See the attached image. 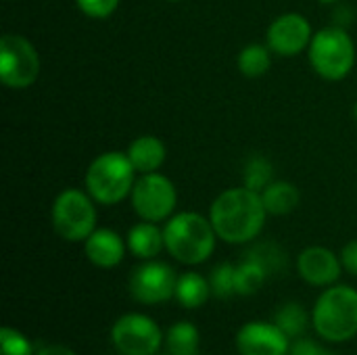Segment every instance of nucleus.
Here are the masks:
<instances>
[{
  "instance_id": "3",
  "label": "nucleus",
  "mask_w": 357,
  "mask_h": 355,
  "mask_svg": "<svg viewBox=\"0 0 357 355\" xmlns=\"http://www.w3.org/2000/svg\"><path fill=\"white\" fill-rule=\"evenodd\" d=\"M312 322L328 343H345L357 335V291L339 285L328 287L316 301Z\"/></svg>"
},
{
  "instance_id": "28",
  "label": "nucleus",
  "mask_w": 357,
  "mask_h": 355,
  "mask_svg": "<svg viewBox=\"0 0 357 355\" xmlns=\"http://www.w3.org/2000/svg\"><path fill=\"white\" fill-rule=\"evenodd\" d=\"M289 355H335L333 352L320 347L318 343H314L312 339H295V343L291 345Z\"/></svg>"
},
{
  "instance_id": "32",
  "label": "nucleus",
  "mask_w": 357,
  "mask_h": 355,
  "mask_svg": "<svg viewBox=\"0 0 357 355\" xmlns=\"http://www.w3.org/2000/svg\"><path fill=\"white\" fill-rule=\"evenodd\" d=\"M354 113H356V119H357V103H356V111H354Z\"/></svg>"
},
{
  "instance_id": "17",
  "label": "nucleus",
  "mask_w": 357,
  "mask_h": 355,
  "mask_svg": "<svg viewBox=\"0 0 357 355\" xmlns=\"http://www.w3.org/2000/svg\"><path fill=\"white\" fill-rule=\"evenodd\" d=\"M261 201L270 216H287L299 205L301 192L293 182L278 180V182H270L261 190Z\"/></svg>"
},
{
  "instance_id": "16",
  "label": "nucleus",
  "mask_w": 357,
  "mask_h": 355,
  "mask_svg": "<svg viewBox=\"0 0 357 355\" xmlns=\"http://www.w3.org/2000/svg\"><path fill=\"white\" fill-rule=\"evenodd\" d=\"M128 249L138 259H153L165 249V236L163 230L155 226V222H140L130 228L128 232Z\"/></svg>"
},
{
  "instance_id": "24",
  "label": "nucleus",
  "mask_w": 357,
  "mask_h": 355,
  "mask_svg": "<svg viewBox=\"0 0 357 355\" xmlns=\"http://www.w3.org/2000/svg\"><path fill=\"white\" fill-rule=\"evenodd\" d=\"M209 285H211V295L220 299L232 297L236 293V266L220 264L218 268H213L209 276Z\"/></svg>"
},
{
  "instance_id": "12",
  "label": "nucleus",
  "mask_w": 357,
  "mask_h": 355,
  "mask_svg": "<svg viewBox=\"0 0 357 355\" xmlns=\"http://www.w3.org/2000/svg\"><path fill=\"white\" fill-rule=\"evenodd\" d=\"M289 341L274 322H247L236 335L241 355H289Z\"/></svg>"
},
{
  "instance_id": "22",
  "label": "nucleus",
  "mask_w": 357,
  "mask_h": 355,
  "mask_svg": "<svg viewBox=\"0 0 357 355\" xmlns=\"http://www.w3.org/2000/svg\"><path fill=\"white\" fill-rule=\"evenodd\" d=\"M274 324L289 337V339H299L307 324H310V318H307V312L303 305L299 303H284L282 308H278L276 316H274Z\"/></svg>"
},
{
  "instance_id": "26",
  "label": "nucleus",
  "mask_w": 357,
  "mask_h": 355,
  "mask_svg": "<svg viewBox=\"0 0 357 355\" xmlns=\"http://www.w3.org/2000/svg\"><path fill=\"white\" fill-rule=\"evenodd\" d=\"M247 255H251L253 259H257L266 270L268 274L272 272H278L284 264H287V257L282 255L280 249H276L274 245H261V247H255L253 251H249Z\"/></svg>"
},
{
  "instance_id": "13",
  "label": "nucleus",
  "mask_w": 357,
  "mask_h": 355,
  "mask_svg": "<svg viewBox=\"0 0 357 355\" xmlns=\"http://www.w3.org/2000/svg\"><path fill=\"white\" fill-rule=\"evenodd\" d=\"M297 270L301 278L312 287H331L339 280L343 264L326 247H307L297 259Z\"/></svg>"
},
{
  "instance_id": "1",
  "label": "nucleus",
  "mask_w": 357,
  "mask_h": 355,
  "mask_svg": "<svg viewBox=\"0 0 357 355\" xmlns=\"http://www.w3.org/2000/svg\"><path fill=\"white\" fill-rule=\"evenodd\" d=\"M266 205L261 192L247 186L224 190L209 209V220L218 239L230 245L251 243L266 224Z\"/></svg>"
},
{
  "instance_id": "2",
  "label": "nucleus",
  "mask_w": 357,
  "mask_h": 355,
  "mask_svg": "<svg viewBox=\"0 0 357 355\" xmlns=\"http://www.w3.org/2000/svg\"><path fill=\"white\" fill-rule=\"evenodd\" d=\"M165 249L174 259L186 266H199L207 262L215 249V228L209 218L195 211L172 216L163 228Z\"/></svg>"
},
{
  "instance_id": "21",
  "label": "nucleus",
  "mask_w": 357,
  "mask_h": 355,
  "mask_svg": "<svg viewBox=\"0 0 357 355\" xmlns=\"http://www.w3.org/2000/svg\"><path fill=\"white\" fill-rule=\"evenodd\" d=\"M266 276H268V270L257 259L247 255L243 264L236 266V295H243V297L255 295L264 287Z\"/></svg>"
},
{
  "instance_id": "5",
  "label": "nucleus",
  "mask_w": 357,
  "mask_h": 355,
  "mask_svg": "<svg viewBox=\"0 0 357 355\" xmlns=\"http://www.w3.org/2000/svg\"><path fill=\"white\" fill-rule=\"evenodd\" d=\"M310 63L314 71L331 82L347 77L356 65V44L341 27H324L310 42Z\"/></svg>"
},
{
  "instance_id": "25",
  "label": "nucleus",
  "mask_w": 357,
  "mask_h": 355,
  "mask_svg": "<svg viewBox=\"0 0 357 355\" xmlns=\"http://www.w3.org/2000/svg\"><path fill=\"white\" fill-rule=\"evenodd\" d=\"M0 355H36L29 339L17 328L4 326L0 331Z\"/></svg>"
},
{
  "instance_id": "31",
  "label": "nucleus",
  "mask_w": 357,
  "mask_h": 355,
  "mask_svg": "<svg viewBox=\"0 0 357 355\" xmlns=\"http://www.w3.org/2000/svg\"><path fill=\"white\" fill-rule=\"evenodd\" d=\"M320 2H337V0H320Z\"/></svg>"
},
{
  "instance_id": "20",
  "label": "nucleus",
  "mask_w": 357,
  "mask_h": 355,
  "mask_svg": "<svg viewBox=\"0 0 357 355\" xmlns=\"http://www.w3.org/2000/svg\"><path fill=\"white\" fill-rule=\"evenodd\" d=\"M270 46L264 44H247L241 52H238V69L245 77H261L268 73L270 65H272V56H270Z\"/></svg>"
},
{
  "instance_id": "4",
  "label": "nucleus",
  "mask_w": 357,
  "mask_h": 355,
  "mask_svg": "<svg viewBox=\"0 0 357 355\" xmlns=\"http://www.w3.org/2000/svg\"><path fill=\"white\" fill-rule=\"evenodd\" d=\"M128 153L109 151L98 155L86 172V190L100 205H115L132 195L136 184Z\"/></svg>"
},
{
  "instance_id": "30",
  "label": "nucleus",
  "mask_w": 357,
  "mask_h": 355,
  "mask_svg": "<svg viewBox=\"0 0 357 355\" xmlns=\"http://www.w3.org/2000/svg\"><path fill=\"white\" fill-rule=\"evenodd\" d=\"M36 355H75V352L67 345H61V343H48V345H42Z\"/></svg>"
},
{
  "instance_id": "11",
  "label": "nucleus",
  "mask_w": 357,
  "mask_h": 355,
  "mask_svg": "<svg viewBox=\"0 0 357 355\" xmlns=\"http://www.w3.org/2000/svg\"><path fill=\"white\" fill-rule=\"evenodd\" d=\"M268 46L280 56H297L303 48H310L314 38L310 21L299 13H284L276 17L268 27Z\"/></svg>"
},
{
  "instance_id": "10",
  "label": "nucleus",
  "mask_w": 357,
  "mask_h": 355,
  "mask_svg": "<svg viewBox=\"0 0 357 355\" xmlns=\"http://www.w3.org/2000/svg\"><path fill=\"white\" fill-rule=\"evenodd\" d=\"M176 272L161 262H144L130 274V293L138 303L157 305L176 295Z\"/></svg>"
},
{
  "instance_id": "7",
  "label": "nucleus",
  "mask_w": 357,
  "mask_h": 355,
  "mask_svg": "<svg viewBox=\"0 0 357 355\" xmlns=\"http://www.w3.org/2000/svg\"><path fill=\"white\" fill-rule=\"evenodd\" d=\"M40 75V56L36 46L19 33L0 38V80L6 88L25 90Z\"/></svg>"
},
{
  "instance_id": "9",
  "label": "nucleus",
  "mask_w": 357,
  "mask_h": 355,
  "mask_svg": "<svg viewBox=\"0 0 357 355\" xmlns=\"http://www.w3.org/2000/svg\"><path fill=\"white\" fill-rule=\"evenodd\" d=\"M111 343L121 355H157L163 345V333L149 316L126 314L113 324Z\"/></svg>"
},
{
  "instance_id": "27",
  "label": "nucleus",
  "mask_w": 357,
  "mask_h": 355,
  "mask_svg": "<svg viewBox=\"0 0 357 355\" xmlns=\"http://www.w3.org/2000/svg\"><path fill=\"white\" fill-rule=\"evenodd\" d=\"M77 8L90 19H107L119 6V0H75Z\"/></svg>"
},
{
  "instance_id": "18",
  "label": "nucleus",
  "mask_w": 357,
  "mask_h": 355,
  "mask_svg": "<svg viewBox=\"0 0 357 355\" xmlns=\"http://www.w3.org/2000/svg\"><path fill=\"white\" fill-rule=\"evenodd\" d=\"M176 301L186 308V310H197L203 303H207V299L211 297V285L207 278H203L197 272H186L182 276H178L176 282Z\"/></svg>"
},
{
  "instance_id": "14",
  "label": "nucleus",
  "mask_w": 357,
  "mask_h": 355,
  "mask_svg": "<svg viewBox=\"0 0 357 355\" xmlns=\"http://www.w3.org/2000/svg\"><path fill=\"white\" fill-rule=\"evenodd\" d=\"M128 243L121 241V236L109 228H96L86 241H84V253L96 268H115L121 264L126 255Z\"/></svg>"
},
{
  "instance_id": "29",
  "label": "nucleus",
  "mask_w": 357,
  "mask_h": 355,
  "mask_svg": "<svg viewBox=\"0 0 357 355\" xmlns=\"http://www.w3.org/2000/svg\"><path fill=\"white\" fill-rule=\"evenodd\" d=\"M341 264H343V270H347L349 274L357 276V241H351V243H347L343 247Z\"/></svg>"
},
{
  "instance_id": "19",
  "label": "nucleus",
  "mask_w": 357,
  "mask_h": 355,
  "mask_svg": "<svg viewBox=\"0 0 357 355\" xmlns=\"http://www.w3.org/2000/svg\"><path fill=\"white\" fill-rule=\"evenodd\" d=\"M201 335L192 322H176L167 331V355H199Z\"/></svg>"
},
{
  "instance_id": "8",
  "label": "nucleus",
  "mask_w": 357,
  "mask_h": 355,
  "mask_svg": "<svg viewBox=\"0 0 357 355\" xmlns=\"http://www.w3.org/2000/svg\"><path fill=\"white\" fill-rule=\"evenodd\" d=\"M130 199L140 220L157 224L172 218L178 203V192L167 176L153 172V174H142V178L136 180Z\"/></svg>"
},
{
  "instance_id": "15",
  "label": "nucleus",
  "mask_w": 357,
  "mask_h": 355,
  "mask_svg": "<svg viewBox=\"0 0 357 355\" xmlns=\"http://www.w3.org/2000/svg\"><path fill=\"white\" fill-rule=\"evenodd\" d=\"M128 157L138 174H153L165 163L167 151L157 136H138L130 142Z\"/></svg>"
},
{
  "instance_id": "23",
  "label": "nucleus",
  "mask_w": 357,
  "mask_h": 355,
  "mask_svg": "<svg viewBox=\"0 0 357 355\" xmlns=\"http://www.w3.org/2000/svg\"><path fill=\"white\" fill-rule=\"evenodd\" d=\"M272 180V163L266 157H251L245 165V186L251 190L261 192Z\"/></svg>"
},
{
  "instance_id": "6",
  "label": "nucleus",
  "mask_w": 357,
  "mask_h": 355,
  "mask_svg": "<svg viewBox=\"0 0 357 355\" xmlns=\"http://www.w3.org/2000/svg\"><path fill=\"white\" fill-rule=\"evenodd\" d=\"M54 232L69 243H84L96 230V207L94 199L77 188L63 190L50 211Z\"/></svg>"
},
{
  "instance_id": "33",
  "label": "nucleus",
  "mask_w": 357,
  "mask_h": 355,
  "mask_svg": "<svg viewBox=\"0 0 357 355\" xmlns=\"http://www.w3.org/2000/svg\"><path fill=\"white\" fill-rule=\"evenodd\" d=\"M167 2H180V0H167Z\"/></svg>"
}]
</instances>
